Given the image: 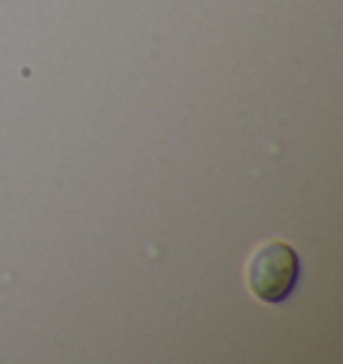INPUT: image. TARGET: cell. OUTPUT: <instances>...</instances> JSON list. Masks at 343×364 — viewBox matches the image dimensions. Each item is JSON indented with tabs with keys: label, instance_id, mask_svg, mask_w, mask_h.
Segmentation results:
<instances>
[{
	"label": "cell",
	"instance_id": "obj_1",
	"mask_svg": "<svg viewBox=\"0 0 343 364\" xmlns=\"http://www.w3.org/2000/svg\"><path fill=\"white\" fill-rule=\"evenodd\" d=\"M300 279V257L285 241H268L252 252L247 282L255 295L265 303H285L295 292Z\"/></svg>",
	"mask_w": 343,
	"mask_h": 364
}]
</instances>
